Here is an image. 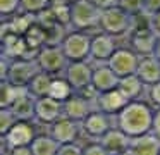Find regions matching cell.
Returning <instances> with one entry per match:
<instances>
[{"instance_id":"cell-1","label":"cell","mask_w":160,"mask_h":155,"mask_svg":"<svg viewBox=\"0 0 160 155\" xmlns=\"http://www.w3.org/2000/svg\"><path fill=\"white\" fill-rule=\"evenodd\" d=\"M155 107L146 100H129L128 105L115 116V126L121 127L128 136L134 138L152 131Z\"/></svg>"},{"instance_id":"cell-2","label":"cell","mask_w":160,"mask_h":155,"mask_svg":"<svg viewBox=\"0 0 160 155\" xmlns=\"http://www.w3.org/2000/svg\"><path fill=\"white\" fill-rule=\"evenodd\" d=\"M40 71L38 62L33 59H11L2 57V79L11 81L16 86H26L28 88L29 81L35 78V74Z\"/></svg>"},{"instance_id":"cell-3","label":"cell","mask_w":160,"mask_h":155,"mask_svg":"<svg viewBox=\"0 0 160 155\" xmlns=\"http://www.w3.org/2000/svg\"><path fill=\"white\" fill-rule=\"evenodd\" d=\"M102 10L91 0H74L71 3V26L79 31H91L100 28Z\"/></svg>"},{"instance_id":"cell-4","label":"cell","mask_w":160,"mask_h":155,"mask_svg":"<svg viewBox=\"0 0 160 155\" xmlns=\"http://www.w3.org/2000/svg\"><path fill=\"white\" fill-rule=\"evenodd\" d=\"M36 134L38 133H36L31 119H18L7 133L0 136L2 138V150H4V153H11V150H14V148L31 147V141L35 140Z\"/></svg>"},{"instance_id":"cell-5","label":"cell","mask_w":160,"mask_h":155,"mask_svg":"<svg viewBox=\"0 0 160 155\" xmlns=\"http://www.w3.org/2000/svg\"><path fill=\"white\" fill-rule=\"evenodd\" d=\"M98 29L108 34H114L117 38L124 36V34H129L132 29V17L119 5L105 9L100 14V28Z\"/></svg>"},{"instance_id":"cell-6","label":"cell","mask_w":160,"mask_h":155,"mask_svg":"<svg viewBox=\"0 0 160 155\" xmlns=\"http://www.w3.org/2000/svg\"><path fill=\"white\" fill-rule=\"evenodd\" d=\"M35 60L38 62L42 71H47L53 76L64 74L67 64H69V59L66 57L62 47L57 45V43L43 45V47L35 54Z\"/></svg>"},{"instance_id":"cell-7","label":"cell","mask_w":160,"mask_h":155,"mask_svg":"<svg viewBox=\"0 0 160 155\" xmlns=\"http://www.w3.org/2000/svg\"><path fill=\"white\" fill-rule=\"evenodd\" d=\"M66 57L69 59V62L72 60H90V50H91V36L88 34V31H79L74 29L71 33H67L64 36V40L60 41Z\"/></svg>"},{"instance_id":"cell-8","label":"cell","mask_w":160,"mask_h":155,"mask_svg":"<svg viewBox=\"0 0 160 155\" xmlns=\"http://www.w3.org/2000/svg\"><path fill=\"white\" fill-rule=\"evenodd\" d=\"M114 126H115V117L107 114V112H103V110H100V109H93L86 116V119L81 122L83 133L90 140H100Z\"/></svg>"},{"instance_id":"cell-9","label":"cell","mask_w":160,"mask_h":155,"mask_svg":"<svg viewBox=\"0 0 160 155\" xmlns=\"http://www.w3.org/2000/svg\"><path fill=\"white\" fill-rule=\"evenodd\" d=\"M119 48L117 45V36L108 34L105 31L93 34L91 36V50H90V60L103 64L108 62V59L114 55V52Z\"/></svg>"},{"instance_id":"cell-10","label":"cell","mask_w":160,"mask_h":155,"mask_svg":"<svg viewBox=\"0 0 160 155\" xmlns=\"http://www.w3.org/2000/svg\"><path fill=\"white\" fill-rule=\"evenodd\" d=\"M64 76L67 78V81L72 85V88L76 91L91 86L93 81V65L90 64V60H72L67 64Z\"/></svg>"},{"instance_id":"cell-11","label":"cell","mask_w":160,"mask_h":155,"mask_svg":"<svg viewBox=\"0 0 160 155\" xmlns=\"http://www.w3.org/2000/svg\"><path fill=\"white\" fill-rule=\"evenodd\" d=\"M139 57L141 55H138L131 47H128V48L119 47L114 52V55L108 59L107 64L117 72L119 78H122V76L134 74L136 69H138V64H139Z\"/></svg>"},{"instance_id":"cell-12","label":"cell","mask_w":160,"mask_h":155,"mask_svg":"<svg viewBox=\"0 0 160 155\" xmlns=\"http://www.w3.org/2000/svg\"><path fill=\"white\" fill-rule=\"evenodd\" d=\"M62 116H64V103L62 102H59V100L52 98L48 95L36 98L35 121L50 126V124L55 122L57 119H60Z\"/></svg>"},{"instance_id":"cell-13","label":"cell","mask_w":160,"mask_h":155,"mask_svg":"<svg viewBox=\"0 0 160 155\" xmlns=\"http://www.w3.org/2000/svg\"><path fill=\"white\" fill-rule=\"evenodd\" d=\"M48 133L59 143H69V141H78L79 134L83 133V127H81V122L62 116L48 126Z\"/></svg>"},{"instance_id":"cell-14","label":"cell","mask_w":160,"mask_h":155,"mask_svg":"<svg viewBox=\"0 0 160 155\" xmlns=\"http://www.w3.org/2000/svg\"><path fill=\"white\" fill-rule=\"evenodd\" d=\"M158 34L153 31L152 26L138 28L129 33V47L138 55H152L155 50V43Z\"/></svg>"},{"instance_id":"cell-15","label":"cell","mask_w":160,"mask_h":155,"mask_svg":"<svg viewBox=\"0 0 160 155\" xmlns=\"http://www.w3.org/2000/svg\"><path fill=\"white\" fill-rule=\"evenodd\" d=\"M129 98L121 91V88H112V90H107V91H102L97 95V109L103 110V112L110 114V116H117L126 105H128Z\"/></svg>"},{"instance_id":"cell-16","label":"cell","mask_w":160,"mask_h":155,"mask_svg":"<svg viewBox=\"0 0 160 155\" xmlns=\"http://www.w3.org/2000/svg\"><path fill=\"white\" fill-rule=\"evenodd\" d=\"M91 110H93V100L79 91H76L71 98L64 102V116L78 122H83Z\"/></svg>"},{"instance_id":"cell-17","label":"cell","mask_w":160,"mask_h":155,"mask_svg":"<svg viewBox=\"0 0 160 155\" xmlns=\"http://www.w3.org/2000/svg\"><path fill=\"white\" fill-rule=\"evenodd\" d=\"M107 153H129V145H131V136L124 133L121 127L114 126L100 138Z\"/></svg>"},{"instance_id":"cell-18","label":"cell","mask_w":160,"mask_h":155,"mask_svg":"<svg viewBox=\"0 0 160 155\" xmlns=\"http://www.w3.org/2000/svg\"><path fill=\"white\" fill-rule=\"evenodd\" d=\"M119 81H121L119 74L107 64V62L93 67V81H91V86H93L98 93L107 91V90H112V88H117Z\"/></svg>"},{"instance_id":"cell-19","label":"cell","mask_w":160,"mask_h":155,"mask_svg":"<svg viewBox=\"0 0 160 155\" xmlns=\"http://www.w3.org/2000/svg\"><path fill=\"white\" fill-rule=\"evenodd\" d=\"M129 153H139V155H158L160 153V140L152 133L139 134L131 138L129 145Z\"/></svg>"},{"instance_id":"cell-20","label":"cell","mask_w":160,"mask_h":155,"mask_svg":"<svg viewBox=\"0 0 160 155\" xmlns=\"http://www.w3.org/2000/svg\"><path fill=\"white\" fill-rule=\"evenodd\" d=\"M136 74L143 79V83L146 86L160 81V60L153 54L152 55H141L139 57L138 69H136Z\"/></svg>"},{"instance_id":"cell-21","label":"cell","mask_w":160,"mask_h":155,"mask_svg":"<svg viewBox=\"0 0 160 155\" xmlns=\"http://www.w3.org/2000/svg\"><path fill=\"white\" fill-rule=\"evenodd\" d=\"M35 105H36V96L28 88H22L19 96L14 100V103L9 109L19 119H35Z\"/></svg>"},{"instance_id":"cell-22","label":"cell","mask_w":160,"mask_h":155,"mask_svg":"<svg viewBox=\"0 0 160 155\" xmlns=\"http://www.w3.org/2000/svg\"><path fill=\"white\" fill-rule=\"evenodd\" d=\"M119 88L121 91L128 96L129 100H138L141 98V95L145 93V90L148 86L143 83V79L138 74H129V76H122L121 81H119Z\"/></svg>"},{"instance_id":"cell-23","label":"cell","mask_w":160,"mask_h":155,"mask_svg":"<svg viewBox=\"0 0 160 155\" xmlns=\"http://www.w3.org/2000/svg\"><path fill=\"white\" fill-rule=\"evenodd\" d=\"M59 147H60V143L50 133L36 134L35 140L31 141L33 155H55L59 152Z\"/></svg>"},{"instance_id":"cell-24","label":"cell","mask_w":160,"mask_h":155,"mask_svg":"<svg viewBox=\"0 0 160 155\" xmlns=\"http://www.w3.org/2000/svg\"><path fill=\"white\" fill-rule=\"evenodd\" d=\"M74 93H76V90H74L72 85L67 81L66 76L64 74L53 76L52 85H50V90H48V96H52V98H55V100H59V102L64 103L67 98H71Z\"/></svg>"},{"instance_id":"cell-25","label":"cell","mask_w":160,"mask_h":155,"mask_svg":"<svg viewBox=\"0 0 160 155\" xmlns=\"http://www.w3.org/2000/svg\"><path fill=\"white\" fill-rule=\"evenodd\" d=\"M52 79H53V74H50V72L42 71V69H40V71L35 74V78L29 81L28 90L36 96V98L45 96V95H48V90H50V85H52Z\"/></svg>"},{"instance_id":"cell-26","label":"cell","mask_w":160,"mask_h":155,"mask_svg":"<svg viewBox=\"0 0 160 155\" xmlns=\"http://www.w3.org/2000/svg\"><path fill=\"white\" fill-rule=\"evenodd\" d=\"M26 88V86H16L12 85L11 81H5L2 79V96H0V107H11L14 103V100L19 96L21 90Z\"/></svg>"},{"instance_id":"cell-27","label":"cell","mask_w":160,"mask_h":155,"mask_svg":"<svg viewBox=\"0 0 160 155\" xmlns=\"http://www.w3.org/2000/svg\"><path fill=\"white\" fill-rule=\"evenodd\" d=\"M52 5V0H21V12L40 16Z\"/></svg>"},{"instance_id":"cell-28","label":"cell","mask_w":160,"mask_h":155,"mask_svg":"<svg viewBox=\"0 0 160 155\" xmlns=\"http://www.w3.org/2000/svg\"><path fill=\"white\" fill-rule=\"evenodd\" d=\"M18 119L19 117L16 116L11 109H7V107H0V136L7 133V131L14 126V122Z\"/></svg>"},{"instance_id":"cell-29","label":"cell","mask_w":160,"mask_h":155,"mask_svg":"<svg viewBox=\"0 0 160 155\" xmlns=\"http://www.w3.org/2000/svg\"><path fill=\"white\" fill-rule=\"evenodd\" d=\"M21 12V0H0V14L4 19Z\"/></svg>"},{"instance_id":"cell-30","label":"cell","mask_w":160,"mask_h":155,"mask_svg":"<svg viewBox=\"0 0 160 155\" xmlns=\"http://www.w3.org/2000/svg\"><path fill=\"white\" fill-rule=\"evenodd\" d=\"M119 7L124 9L129 16H136V14H141L145 10L143 0H119Z\"/></svg>"},{"instance_id":"cell-31","label":"cell","mask_w":160,"mask_h":155,"mask_svg":"<svg viewBox=\"0 0 160 155\" xmlns=\"http://www.w3.org/2000/svg\"><path fill=\"white\" fill-rule=\"evenodd\" d=\"M59 155H78L83 153V145H79V141H69V143H60L59 147Z\"/></svg>"},{"instance_id":"cell-32","label":"cell","mask_w":160,"mask_h":155,"mask_svg":"<svg viewBox=\"0 0 160 155\" xmlns=\"http://www.w3.org/2000/svg\"><path fill=\"white\" fill-rule=\"evenodd\" d=\"M146 90H148V91H146V95H148V102L152 103L155 109H160V81L150 85Z\"/></svg>"},{"instance_id":"cell-33","label":"cell","mask_w":160,"mask_h":155,"mask_svg":"<svg viewBox=\"0 0 160 155\" xmlns=\"http://www.w3.org/2000/svg\"><path fill=\"white\" fill-rule=\"evenodd\" d=\"M83 153L105 155L107 152H105V148H103V145H102L100 140H91V141H88V145H84V147H83Z\"/></svg>"},{"instance_id":"cell-34","label":"cell","mask_w":160,"mask_h":155,"mask_svg":"<svg viewBox=\"0 0 160 155\" xmlns=\"http://www.w3.org/2000/svg\"><path fill=\"white\" fill-rule=\"evenodd\" d=\"M143 5H145V12L153 16L160 10V0H143Z\"/></svg>"},{"instance_id":"cell-35","label":"cell","mask_w":160,"mask_h":155,"mask_svg":"<svg viewBox=\"0 0 160 155\" xmlns=\"http://www.w3.org/2000/svg\"><path fill=\"white\" fill-rule=\"evenodd\" d=\"M91 2H93L100 10H105V9H110V7L119 5V0H91Z\"/></svg>"},{"instance_id":"cell-36","label":"cell","mask_w":160,"mask_h":155,"mask_svg":"<svg viewBox=\"0 0 160 155\" xmlns=\"http://www.w3.org/2000/svg\"><path fill=\"white\" fill-rule=\"evenodd\" d=\"M152 133L155 134L160 140V109H155V114H153V126H152Z\"/></svg>"},{"instance_id":"cell-37","label":"cell","mask_w":160,"mask_h":155,"mask_svg":"<svg viewBox=\"0 0 160 155\" xmlns=\"http://www.w3.org/2000/svg\"><path fill=\"white\" fill-rule=\"evenodd\" d=\"M152 28H153V31L160 36V10L152 16Z\"/></svg>"},{"instance_id":"cell-38","label":"cell","mask_w":160,"mask_h":155,"mask_svg":"<svg viewBox=\"0 0 160 155\" xmlns=\"http://www.w3.org/2000/svg\"><path fill=\"white\" fill-rule=\"evenodd\" d=\"M153 55L160 60V36L157 38V43H155V50H153Z\"/></svg>"},{"instance_id":"cell-39","label":"cell","mask_w":160,"mask_h":155,"mask_svg":"<svg viewBox=\"0 0 160 155\" xmlns=\"http://www.w3.org/2000/svg\"><path fill=\"white\" fill-rule=\"evenodd\" d=\"M74 0H52V3H72Z\"/></svg>"}]
</instances>
